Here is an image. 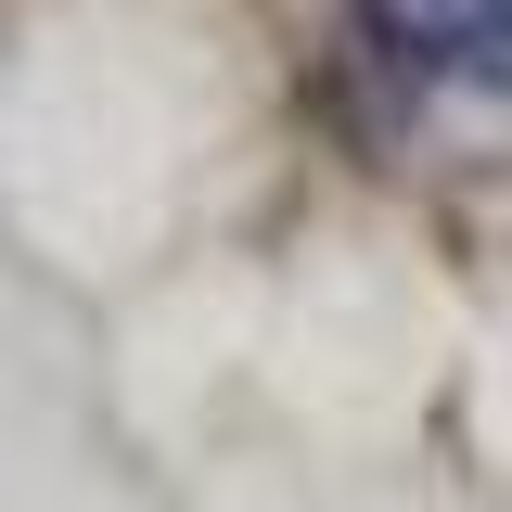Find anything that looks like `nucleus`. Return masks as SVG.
Segmentation results:
<instances>
[{"instance_id":"nucleus-1","label":"nucleus","mask_w":512,"mask_h":512,"mask_svg":"<svg viewBox=\"0 0 512 512\" xmlns=\"http://www.w3.org/2000/svg\"><path fill=\"white\" fill-rule=\"evenodd\" d=\"M359 26H372L384 64L436 77V64H461V52H487V39H500L512 0H359Z\"/></svg>"}]
</instances>
